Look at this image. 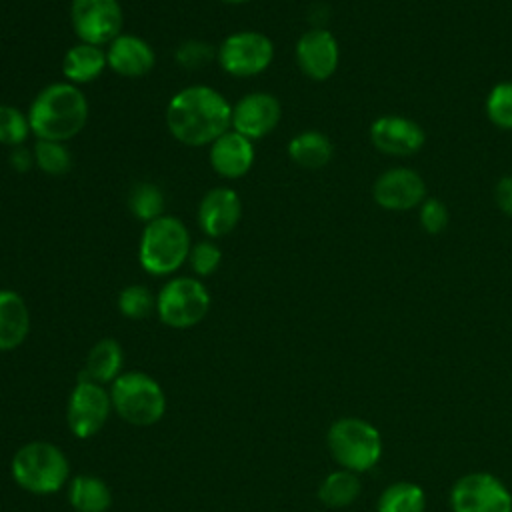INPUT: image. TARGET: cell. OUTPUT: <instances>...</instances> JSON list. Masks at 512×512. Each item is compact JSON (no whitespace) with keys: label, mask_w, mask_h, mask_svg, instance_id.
<instances>
[{"label":"cell","mask_w":512,"mask_h":512,"mask_svg":"<svg viewBox=\"0 0 512 512\" xmlns=\"http://www.w3.org/2000/svg\"><path fill=\"white\" fill-rule=\"evenodd\" d=\"M188 260H190L194 274L210 276L218 270V266L222 262V252L212 240H202V242L192 244Z\"/></svg>","instance_id":"1f68e13d"},{"label":"cell","mask_w":512,"mask_h":512,"mask_svg":"<svg viewBox=\"0 0 512 512\" xmlns=\"http://www.w3.org/2000/svg\"><path fill=\"white\" fill-rule=\"evenodd\" d=\"M118 310L130 320H144L156 310V296L142 284H130L118 294Z\"/></svg>","instance_id":"83f0119b"},{"label":"cell","mask_w":512,"mask_h":512,"mask_svg":"<svg viewBox=\"0 0 512 512\" xmlns=\"http://www.w3.org/2000/svg\"><path fill=\"white\" fill-rule=\"evenodd\" d=\"M332 458L350 472L370 470L382 456V436L374 424L346 416L332 422L326 434Z\"/></svg>","instance_id":"8992f818"},{"label":"cell","mask_w":512,"mask_h":512,"mask_svg":"<svg viewBox=\"0 0 512 512\" xmlns=\"http://www.w3.org/2000/svg\"><path fill=\"white\" fill-rule=\"evenodd\" d=\"M174 56L182 68L196 70V68H204L206 64H210L216 56V50H214V46H210L204 40H186L176 48Z\"/></svg>","instance_id":"4dcf8cb0"},{"label":"cell","mask_w":512,"mask_h":512,"mask_svg":"<svg viewBox=\"0 0 512 512\" xmlns=\"http://www.w3.org/2000/svg\"><path fill=\"white\" fill-rule=\"evenodd\" d=\"M108 66L106 52L102 46L78 42L66 50L62 58V72L70 84H88L96 80Z\"/></svg>","instance_id":"ffe728a7"},{"label":"cell","mask_w":512,"mask_h":512,"mask_svg":"<svg viewBox=\"0 0 512 512\" xmlns=\"http://www.w3.org/2000/svg\"><path fill=\"white\" fill-rule=\"evenodd\" d=\"M34 162L36 166L50 176H62L72 168V156L64 142L54 140H36L34 144Z\"/></svg>","instance_id":"4316f807"},{"label":"cell","mask_w":512,"mask_h":512,"mask_svg":"<svg viewBox=\"0 0 512 512\" xmlns=\"http://www.w3.org/2000/svg\"><path fill=\"white\" fill-rule=\"evenodd\" d=\"M108 66L124 78H142L146 76L156 62L152 46L134 34L116 36L106 50Z\"/></svg>","instance_id":"ac0fdd59"},{"label":"cell","mask_w":512,"mask_h":512,"mask_svg":"<svg viewBox=\"0 0 512 512\" xmlns=\"http://www.w3.org/2000/svg\"><path fill=\"white\" fill-rule=\"evenodd\" d=\"M10 472L22 490L30 494H52L68 482L70 464L56 444L32 440L14 452Z\"/></svg>","instance_id":"3957f363"},{"label":"cell","mask_w":512,"mask_h":512,"mask_svg":"<svg viewBox=\"0 0 512 512\" xmlns=\"http://www.w3.org/2000/svg\"><path fill=\"white\" fill-rule=\"evenodd\" d=\"M128 206L132 214L146 224L164 216V194L156 184L150 182H140L130 190L128 196Z\"/></svg>","instance_id":"484cf974"},{"label":"cell","mask_w":512,"mask_h":512,"mask_svg":"<svg viewBox=\"0 0 512 512\" xmlns=\"http://www.w3.org/2000/svg\"><path fill=\"white\" fill-rule=\"evenodd\" d=\"M72 30L80 42L104 46L122 34V6L118 0H72Z\"/></svg>","instance_id":"8fae6325"},{"label":"cell","mask_w":512,"mask_h":512,"mask_svg":"<svg viewBox=\"0 0 512 512\" xmlns=\"http://www.w3.org/2000/svg\"><path fill=\"white\" fill-rule=\"evenodd\" d=\"M334 146L330 138L318 130H304L288 142V156L306 170L324 168L332 158Z\"/></svg>","instance_id":"7402d4cb"},{"label":"cell","mask_w":512,"mask_h":512,"mask_svg":"<svg viewBox=\"0 0 512 512\" xmlns=\"http://www.w3.org/2000/svg\"><path fill=\"white\" fill-rule=\"evenodd\" d=\"M122 362L124 354L120 342L114 338H102L90 348L86 366L80 372L98 384H112L122 374Z\"/></svg>","instance_id":"44dd1931"},{"label":"cell","mask_w":512,"mask_h":512,"mask_svg":"<svg viewBox=\"0 0 512 512\" xmlns=\"http://www.w3.org/2000/svg\"><path fill=\"white\" fill-rule=\"evenodd\" d=\"M216 58L220 68L230 76L252 78L272 64L274 44L262 32L240 30L222 40Z\"/></svg>","instance_id":"9c48e42d"},{"label":"cell","mask_w":512,"mask_h":512,"mask_svg":"<svg viewBox=\"0 0 512 512\" xmlns=\"http://www.w3.org/2000/svg\"><path fill=\"white\" fill-rule=\"evenodd\" d=\"M192 240L184 222L176 216H160L144 226L138 246L140 266L152 276L176 272L190 256Z\"/></svg>","instance_id":"277c9868"},{"label":"cell","mask_w":512,"mask_h":512,"mask_svg":"<svg viewBox=\"0 0 512 512\" xmlns=\"http://www.w3.org/2000/svg\"><path fill=\"white\" fill-rule=\"evenodd\" d=\"M362 484L356 472L346 468L330 472L318 486V500L328 508H346L360 496Z\"/></svg>","instance_id":"cb8c5ba5"},{"label":"cell","mask_w":512,"mask_h":512,"mask_svg":"<svg viewBox=\"0 0 512 512\" xmlns=\"http://www.w3.org/2000/svg\"><path fill=\"white\" fill-rule=\"evenodd\" d=\"M450 214L440 198H426L420 204V226L428 234H440L448 226Z\"/></svg>","instance_id":"d6a6232c"},{"label":"cell","mask_w":512,"mask_h":512,"mask_svg":"<svg viewBox=\"0 0 512 512\" xmlns=\"http://www.w3.org/2000/svg\"><path fill=\"white\" fill-rule=\"evenodd\" d=\"M68 502L76 512H106L112 506V492L100 476L78 474L70 480Z\"/></svg>","instance_id":"603a6c76"},{"label":"cell","mask_w":512,"mask_h":512,"mask_svg":"<svg viewBox=\"0 0 512 512\" xmlns=\"http://www.w3.org/2000/svg\"><path fill=\"white\" fill-rule=\"evenodd\" d=\"M452 512H512V494L490 472L460 476L450 490Z\"/></svg>","instance_id":"30bf717a"},{"label":"cell","mask_w":512,"mask_h":512,"mask_svg":"<svg viewBox=\"0 0 512 512\" xmlns=\"http://www.w3.org/2000/svg\"><path fill=\"white\" fill-rule=\"evenodd\" d=\"M242 218V200L228 186L212 188L204 194L198 206V224L208 238L230 234Z\"/></svg>","instance_id":"2e32d148"},{"label":"cell","mask_w":512,"mask_h":512,"mask_svg":"<svg viewBox=\"0 0 512 512\" xmlns=\"http://www.w3.org/2000/svg\"><path fill=\"white\" fill-rule=\"evenodd\" d=\"M10 164L16 172H28L36 162H34V152L26 150L24 146H16L10 154Z\"/></svg>","instance_id":"e575fe53"},{"label":"cell","mask_w":512,"mask_h":512,"mask_svg":"<svg viewBox=\"0 0 512 512\" xmlns=\"http://www.w3.org/2000/svg\"><path fill=\"white\" fill-rule=\"evenodd\" d=\"M494 202L506 216H512V174L502 176L494 188Z\"/></svg>","instance_id":"836d02e7"},{"label":"cell","mask_w":512,"mask_h":512,"mask_svg":"<svg viewBox=\"0 0 512 512\" xmlns=\"http://www.w3.org/2000/svg\"><path fill=\"white\" fill-rule=\"evenodd\" d=\"M488 120L502 128L512 130V82H498L486 96Z\"/></svg>","instance_id":"f546056e"},{"label":"cell","mask_w":512,"mask_h":512,"mask_svg":"<svg viewBox=\"0 0 512 512\" xmlns=\"http://www.w3.org/2000/svg\"><path fill=\"white\" fill-rule=\"evenodd\" d=\"M30 332V312L14 290H0V352L18 348Z\"/></svg>","instance_id":"d6986e66"},{"label":"cell","mask_w":512,"mask_h":512,"mask_svg":"<svg viewBox=\"0 0 512 512\" xmlns=\"http://www.w3.org/2000/svg\"><path fill=\"white\" fill-rule=\"evenodd\" d=\"M166 126L186 146H210L232 128V106L216 88L194 84L170 98Z\"/></svg>","instance_id":"6da1fadb"},{"label":"cell","mask_w":512,"mask_h":512,"mask_svg":"<svg viewBox=\"0 0 512 512\" xmlns=\"http://www.w3.org/2000/svg\"><path fill=\"white\" fill-rule=\"evenodd\" d=\"M110 398L116 414L134 426H152L166 412V394L146 372H122L110 384Z\"/></svg>","instance_id":"5b68a950"},{"label":"cell","mask_w":512,"mask_h":512,"mask_svg":"<svg viewBox=\"0 0 512 512\" xmlns=\"http://www.w3.org/2000/svg\"><path fill=\"white\" fill-rule=\"evenodd\" d=\"M338 60V42L326 28H310L296 42V62L312 80H328L336 72Z\"/></svg>","instance_id":"5bb4252c"},{"label":"cell","mask_w":512,"mask_h":512,"mask_svg":"<svg viewBox=\"0 0 512 512\" xmlns=\"http://www.w3.org/2000/svg\"><path fill=\"white\" fill-rule=\"evenodd\" d=\"M370 140L374 148L390 156H412L426 140V134L418 122L406 116L388 114L370 124Z\"/></svg>","instance_id":"9a60e30c"},{"label":"cell","mask_w":512,"mask_h":512,"mask_svg":"<svg viewBox=\"0 0 512 512\" xmlns=\"http://www.w3.org/2000/svg\"><path fill=\"white\" fill-rule=\"evenodd\" d=\"M280 118L282 106L268 92H250L232 106V130L252 142L268 136L280 124Z\"/></svg>","instance_id":"4fadbf2b"},{"label":"cell","mask_w":512,"mask_h":512,"mask_svg":"<svg viewBox=\"0 0 512 512\" xmlns=\"http://www.w3.org/2000/svg\"><path fill=\"white\" fill-rule=\"evenodd\" d=\"M424 490L408 480H400L382 490L376 510L378 512H424Z\"/></svg>","instance_id":"d4e9b609"},{"label":"cell","mask_w":512,"mask_h":512,"mask_svg":"<svg viewBox=\"0 0 512 512\" xmlns=\"http://www.w3.org/2000/svg\"><path fill=\"white\" fill-rule=\"evenodd\" d=\"M88 112V98L76 84L54 82L32 100L28 122L40 140L66 142L84 130Z\"/></svg>","instance_id":"7a4b0ae2"},{"label":"cell","mask_w":512,"mask_h":512,"mask_svg":"<svg viewBox=\"0 0 512 512\" xmlns=\"http://www.w3.org/2000/svg\"><path fill=\"white\" fill-rule=\"evenodd\" d=\"M210 310V294L198 278L168 280L156 296V314L162 324L184 330L200 324Z\"/></svg>","instance_id":"52a82bcc"},{"label":"cell","mask_w":512,"mask_h":512,"mask_svg":"<svg viewBox=\"0 0 512 512\" xmlns=\"http://www.w3.org/2000/svg\"><path fill=\"white\" fill-rule=\"evenodd\" d=\"M372 198L384 210H412L426 200V184L416 170L396 166L376 178Z\"/></svg>","instance_id":"7c38bea8"},{"label":"cell","mask_w":512,"mask_h":512,"mask_svg":"<svg viewBox=\"0 0 512 512\" xmlns=\"http://www.w3.org/2000/svg\"><path fill=\"white\" fill-rule=\"evenodd\" d=\"M32 132L28 114L12 104H0V144L4 146H22Z\"/></svg>","instance_id":"f1b7e54d"},{"label":"cell","mask_w":512,"mask_h":512,"mask_svg":"<svg viewBox=\"0 0 512 512\" xmlns=\"http://www.w3.org/2000/svg\"><path fill=\"white\" fill-rule=\"evenodd\" d=\"M226 4H244V2H250V0H222Z\"/></svg>","instance_id":"d590c367"},{"label":"cell","mask_w":512,"mask_h":512,"mask_svg":"<svg viewBox=\"0 0 512 512\" xmlns=\"http://www.w3.org/2000/svg\"><path fill=\"white\" fill-rule=\"evenodd\" d=\"M208 160L218 176L228 180L242 178L254 164V142L230 128L210 144Z\"/></svg>","instance_id":"e0dca14e"},{"label":"cell","mask_w":512,"mask_h":512,"mask_svg":"<svg viewBox=\"0 0 512 512\" xmlns=\"http://www.w3.org/2000/svg\"><path fill=\"white\" fill-rule=\"evenodd\" d=\"M112 410L110 390L80 372L66 406V422L70 432L80 440L96 436L104 428Z\"/></svg>","instance_id":"ba28073f"}]
</instances>
